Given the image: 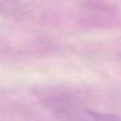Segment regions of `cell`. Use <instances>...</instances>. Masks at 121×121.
I'll list each match as a JSON object with an SVG mask.
<instances>
[{"mask_svg": "<svg viewBox=\"0 0 121 121\" xmlns=\"http://www.w3.org/2000/svg\"><path fill=\"white\" fill-rule=\"evenodd\" d=\"M56 115L60 121H120L116 115L98 113L68 103L60 105L56 111Z\"/></svg>", "mask_w": 121, "mask_h": 121, "instance_id": "1", "label": "cell"}, {"mask_svg": "<svg viewBox=\"0 0 121 121\" xmlns=\"http://www.w3.org/2000/svg\"><path fill=\"white\" fill-rule=\"evenodd\" d=\"M25 8L22 0H0V11L5 14H17Z\"/></svg>", "mask_w": 121, "mask_h": 121, "instance_id": "2", "label": "cell"}]
</instances>
